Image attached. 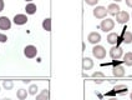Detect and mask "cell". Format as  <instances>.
I'll return each mask as SVG.
<instances>
[{
	"instance_id": "obj_27",
	"label": "cell",
	"mask_w": 132,
	"mask_h": 100,
	"mask_svg": "<svg viewBox=\"0 0 132 100\" xmlns=\"http://www.w3.org/2000/svg\"><path fill=\"white\" fill-rule=\"evenodd\" d=\"M4 10V0H0V11Z\"/></svg>"
},
{
	"instance_id": "obj_2",
	"label": "cell",
	"mask_w": 132,
	"mask_h": 100,
	"mask_svg": "<svg viewBox=\"0 0 132 100\" xmlns=\"http://www.w3.org/2000/svg\"><path fill=\"white\" fill-rule=\"evenodd\" d=\"M92 54H94V56L96 59H98V60H102L106 58V50L103 46L101 45H95L94 46V49H92Z\"/></svg>"
},
{
	"instance_id": "obj_7",
	"label": "cell",
	"mask_w": 132,
	"mask_h": 100,
	"mask_svg": "<svg viewBox=\"0 0 132 100\" xmlns=\"http://www.w3.org/2000/svg\"><path fill=\"white\" fill-rule=\"evenodd\" d=\"M87 40H88V43L94 44V45H97V44L101 41V35H100L98 33H96V31H92V33L88 34Z\"/></svg>"
},
{
	"instance_id": "obj_10",
	"label": "cell",
	"mask_w": 132,
	"mask_h": 100,
	"mask_svg": "<svg viewBox=\"0 0 132 100\" xmlns=\"http://www.w3.org/2000/svg\"><path fill=\"white\" fill-rule=\"evenodd\" d=\"M112 74H113V76H116V78H123L125 76V68L123 66H121V65H118V66H115L113 68V70H112Z\"/></svg>"
},
{
	"instance_id": "obj_5",
	"label": "cell",
	"mask_w": 132,
	"mask_h": 100,
	"mask_svg": "<svg viewBox=\"0 0 132 100\" xmlns=\"http://www.w3.org/2000/svg\"><path fill=\"white\" fill-rule=\"evenodd\" d=\"M24 54H25V56L29 58V59L35 58L37 55L36 46H34V45H28V46H25V49H24Z\"/></svg>"
},
{
	"instance_id": "obj_12",
	"label": "cell",
	"mask_w": 132,
	"mask_h": 100,
	"mask_svg": "<svg viewBox=\"0 0 132 100\" xmlns=\"http://www.w3.org/2000/svg\"><path fill=\"white\" fill-rule=\"evenodd\" d=\"M120 11V6H118V4H110L109 5V8H107V13L111 15H116Z\"/></svg>"
},
{
	"instance_id": "obj_30",
	"label": "cell",
	"mask_w": 132,
	"mask_h": 100,
	"mask_svg": "<svg viewBox=\"0 0 132 100\" xmlns=\"http://www.w3.org/2000/svg\"><path fill=\"white\" fill-rule=\"evenodd\" d=\"M115 1H116V3H118V1H122V0H115Z\"/></svg>"
},
{
	"instance_id": "obj_4",
	"label": "cell",
	"mask_w": 132,
	"mask_h": 100,
	"mask_svg": "<svg viewBox=\"0 0 132 100\" xmlns=\"http://www.w3.org/2000/svg\"><path fill=\"white\" fill-rule=\"evenodd\" d=\"M110 56L113 60H117V59L123 56V50L121 49L120 46H112L110 49Z\"/></svg>"
},
{
	"instance_id": "obj_19",
	"label": "cell",
	"mask_w": 132,
	"mask_h": 100,
	"mask_svg": "<svg viewBox=\"0 0 132 100\" xmlns=\"http://www.w3.org/2000/svg\"><path fill=\"white\" fill-rule=\"evenodd\" d=\"M43 28H44V30H46V31H51V19H50V18L44 19V22H43Z\"/></svg>"
},
{
	"instance_id": "obj_23",
	"label": "cell",
	"mask_w": 132,
	"mask_h": 100,
	"mask_svg": "<svg viewBox=\"0 0 132 100\" xmlns=\"http://www.w3.org/2000/svg\"><path fill=\"white\" fill-rule=\"evenodd\" d=\"M92 78H105V74L101 72H96L92 74Z\"/></svg>"
},
{
	"instance_id": "obj_11",
	"label": "cell",
	"mask_w": 132,
	"mask_h": 100,
	"mask_svg": "<svg viewBox=\"0 0 132 100\" xmlns=\"http://www.w3.org/2000/svg\"><path fill=\"white\" fill-rule=\"evenodd\" d=\"M92 66H94L92 59H90V58H84L82 59V69L84 70H90V69H92Z\"/></svg>"
},
{
	"instance_id": "obj_15",
	"label": "cell",
	"mask_w": 132,
	"mask_h": 100,
	"mask_svg": "<svg viewBox=\"0 0 132 100\" xmlns=\"http://www.w3.org/2000/svg\"><path fill=\"white\" fill-rule=\"evenodd\" d=\"M35 100H49V90L47 89L41 90V93L36 95V99Z\"/></svg>"
},
{
	"instance_id": "obj_9",
	"label": "cell",
	"mask_w": 132,
	"mask_h": 100,
	"mask_svg": "<svg viewBox=\"0 0 132 100\" xmlns=\"http://www.w3.org/2000/svg\"><path fill=\"white\" fill-rule=\"evenodd\" d=\"M14 23L16 25H24L28 23V16L25 14H16L14 16Z\"/></svg>"
},
{
	"instance_id": "obj_14",
	"label": "cell",
	"mask_w": 132,
	"mask_h": 100,
	"mask_svg": "<svg viewBox=\"0 0 132 100\" xmlns=\"http://www.w3.org/2000/svg\"><path fill=\"white\" fill-rule=\"evenodd\" d=\"M36 10H37L36 5H35V4H32V3H30V4H28V5L25 6V11H26V14H29V15L35 14V13H36Z\"/></svg>"
},
{
	"instance_id": "obj_1",
	"label": "cell",
	"mask_w": 132,
	"mask_h": 100,
	"mask_svg": "<svg viewBox=\"0 0 132 100\" xmlns=\"http://www.w3.org/2000/svg\"><path fill=\"white\" fill-rule=\"evenodd\" d=\"M100 28H101V30H103L105 33L111 31V30H113V28H115V22H113L112 19L105 18L102 22H101V24H100Z\"/></svg>"
},
{
	"instance_id": "obj_18",
	"label": "cell",
	"mask_w": 132,
	"mask_h": 100,
	"mask_svg": "<svg viewBox=\"0 0 132 100\" xmlns=\"http://www.w3.org/2000/svg\"><path fill=\"white\" fill-rule=\"evenodd\" d=\"M123 63H125L127 66H132V53H126L123 55Z\"/></svg>"
},
{
	"instance_id": "obj_13",
	"label": "cell",
	"mask_w": 132,
	"mask_h": 100,
	"mask_svg": "<svg viewBox=\"0 0 132 100\" xmlns=\"http://www.w3.org/2000/svg\"><path fill=\"white\" fill-rule=\"evenodd\" d=\"M118 41V35L116 33H110L107 35V43L111 44V45H115V44Z\"/></svg>"
},
{
	"instance_id": "obj_21",
	"label": "cell",
	"mask_w": 132,
	"mask_h": 100,
	"mask_svg": "<svg viewBox=\"0 0 132 100\" xmlns=\"http://www.w3.org/2000/svg\"><path fill=\"white\" fill-rule=\"evenodd\" d=\"M37 90H39V89H37V85H36V84H31V85H30V88H29V91H28V93H29L30 95H36Z\"/></svg>"
},
{
	"instance_id": "obj_3",
	"label": "cell",
	"mask_w": 132,
	"mask_h": 100,
	"mask_svg": "<svg viewBox=\"0 0 132 100\" xmlns=\"http://www.w3.org/2000/svg\"><path fill=\"white\" fill-rule=\"evenodd\" d=\"M115 16H116V22L118 24H126V23L130 20V14L127 11H122V10H120Z\"/></svg>"
},
{
	"instance_id": "obj_6",
	"label": "cell",
	"mask_w": 132,
	"mask_h": 100,
	"mask_svg": "<svg viewBox=\"0 0 132 100\" xmlns=\"http://www.w3.org/2000/svg\"><path fill=\"white\" fill-rule=\"evenodd\" d=\"M107 14V9L103 6H96L94 9V16L96 19H105Z\"/></svg>"
},
{
	"instance_id": "obj_26",
	"label": "cell",
	"mask_w": 132,
	"mask_h": 100,
	"mask_svg": "<svg viewBox=\"0 0 132 100\" xmlns=\"http://www.w3.org/2000/svg\"><path fill=\"white\" fill-rule=\"evenodd\" d=\"M126 1V5L128 8H132V0H125Z\"/></svg>"
},
{
	"instance_id": "obj_8",
	"label": "cell",
	"mask_w": 132,
	"mask_h": 100,
	"mask_svg": "<svg viewBox=\"0 0 132 100\" xmlns=\"http://www.w3.org/2000/svg\"><path fill=\"white\" fill-rule=\"evenodd\" d=\"M11 28V22L7 16H0V30H9Z\"/></svg>"
},
{
	"instance_id": "obj_20",
	"label": "cell",
	"mask_w": 132,
	"mask_h": 100,
	"mask_svg": "<svg viewBox=\"0 0 132 100\" xmlns=\"http://www.w3.org/2000/svg\"><path fill=\"white\" fill-rule=\"evenodd\" d=\"M3 86H4L6 90H11V89L14 88V83H13L11 80H4V81H3Z\"/></svg>"
},
{
	"instance_id": "obj_25",
	"label": "cell",
	"mask_w": 132,
	"mask_h": 100,
	"mask_svg": "<svg viewBox=\"0 0 132 100\" xmlns=\"http://www.w3.org/2000/svg\"><path fill=\"white\" fill-rule=\"evenodd\" d=\"M7 40V36L6 35H4V34H1L0 33V43H5Z\"/></svg>"
},
{
	"instance_id": "obj_22",
	"label": "cell",
	"mask_w": 132,
	"mask_h": 100,
	"mask_svg": "<svg viewBox=\"0 0 132 100\" xmlns=\"http://www.w3.org/2000/svg\"><path fill=\"white\" fill-rule=\"evenodd\" d=\"M113 90H115V91H127V86L126 85H116Z\"/></svg>"
},
{
	"instance_id": "obj_16",
	"label": "cell",
	"mask_w": 132,
	"mask_h": 100,
	"mask_svg": "<svg viewBox=\"0 0 132 100\" xmlns=\"http://www.w3.org/2000/svg\"><path fill=\"white\" fill-rule=\"evenodd\" d=\"M122 40H123V43H126V44H131L132 43V33L131 31H123Z\"/></svg>"
},
{
	"instance_id": "obj_28",
	"label": "cell",
	"mask_w": 132,
	"mask_h": 100,
	"mask_svg": "<svg viewBox=\"0 0 132 100\" xmlns=\"http://www.w3.org/2000/svg\"><path fill=\"white\" fill-rule=\"evenodd\" d=\"M1 100H11V99H9V98H4V99H1Z\"/></svg>"
},
{
	"instance_id": "obj_31",
	"label": "cell",
	"mask_w": 132,
	"mask_h": 100,
	"mask_svg": "<svg viewBox=\"0 0 132 100\" xmlns=\"http://www.w3.org/2000/svg\"><path fill=\"white\" fill-rule=\"evenodd\" d=\"M130 98H131V100H132V93H131V95H130Z\"/></svg>"
},
{
	"instance_id": "obj_17",
	"label": "cell",
	"mask_w": 132,
	"mask_h": 100,
	"mask_svg": "<svg viewBox=\"0 0 132 100\" xmlns=\"http://www.w3.org/2000/svg\"><path fill=\"white\" fill-rule=\"evenodd\" d=\"M28 91L25 90V89H19L18 91H16V96H18V99L19 100H25L28 98Z\"/></svg>"
},
{
	"instance_id": "obj_32",
	"label": "cell",
	"mask_w": 132,
	"mask_h": 100,
	"mask_svg": "<svg viewBox=\"0 0 132 100\" xmlns=\"http://www.w3.org/2000/svg\"><path fill=\"white\" fill-rule=\"evenodd\" d=\"M25 1H31V0H25Z\"/></svg>"
},
{
	"instance_id": "obj_24",
	"label": "cell",
	"mask_w": 132,
	"mask_h": 100,
	"mask_svg": "<svg viewBox=\"0 0 132 100\" xmlns=\"http://www.w3.org/2000/svg\"><path fill=\"white\" fill-rule=\"evenodd\" d=\"M85 1H86L87 5H91V6H94V5H96L98 3V0H85Z\"/></svg>"
},
{
	"instance_id": "obj_29",
	"label": "cell",
	"mask_w": 132,
	"mask_h": 100,
	"mask_svg": "<svg viewBox=\"0 0 132 100\" xmlns=\"http://www.w3.org/2000/svg\"><path fill=\"white\" fill-rule=\"evenodd\" d=\"M109 100H117L116 98H111V99H109Z\"/></svg>"
}]
</instances>
